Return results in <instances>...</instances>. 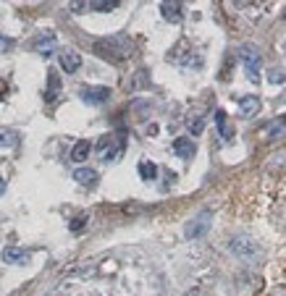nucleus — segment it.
<instances>
[{
    "instance_id": "4be33fe9",
    "label": "nucleus",
    "mask_w": 286,
    "mask_h": 296,
    "mask_svg": "<svg viewBox=\"0 0 286 296\" xmlns=\"http://www.w3.org/2000/svg\"><path fill=\"white\" fill-rule=\"evenodd\" d=\"M189 131L192 134H202L205 131V121H202V118H189Z\"/></svg>"
},
{
    "instance_id": "7ed1b4c3",
    "label": "nucleus",
    "mask_w": 286,
    "mask_h": 296,
    "mask_svg": "<svg viewBox=\"0 0 286 296\" xmlns=\"http://www.w3.org/2000/svg\"><path fill=\"white\" fill-rule=\"evenodd\" d=\"M228 249L234 252V257H239V260H247V262H257L263 257V249L257 241H252V238L247 236H236L228 241Z\"/></svg>"
},
{
    "instance_id": "423d86ee",
    "label": "nucleus",
    "mask_w": 286,
    "mask_h": 296,
    "mask_svg": "<svg viewBox=\"0 0 286 296\" xmlns=\"http://www.w3.org/2000/svg\"><path fill=\"white\" fill-rule=\"evenodd\" d=\"M79 97L84 100L87 105H103L110 100V89L108 87H81Z\"/></svg>"
},
{
    "instance_id": "aec40b11",
    "label": "nucleus",
    "mask_w": 286,
    "mask_h": 296,
    "mask_svg": "<svg viewBox=\"0 0 286 296\" xmlns=\"http://www.w3.org/2000/svg\"><path fill=\"white\" fill-rule=\"evenodd\" d=\"M18 136L13 131H0V147H16Z\"/></svg>"
},
{
    "instance_id": "9b49d317",
    "label": "nucleus",
    "mask_w": 286,
    "mask_h": 296,
    "mask_svg": "<svg viewBox=\"0 0 286 296\" xmlns=\"http://www.w3.org/2000/svg\"><path fill=\"white\" fill-rule=\"evenodd\" d=\"M3 260L8 265H24L26 260H29V252H26V249H18V246H5L3 249Z\"/></svg>"
},
{
    "instance_id": "412c9836",
    "label": "nucleus",
    "mask_w": 286,
    "mask_h": 296,
    "mask_svg": "<svg viewBox=\"0 0 286 296\" xmlns=\"http://www.w3.org/2000/svg\"><path fill=\"white\" fill-rule=\"evenodd\" d=\"M268 81H271V84H286V71L273 68V71L268 73Z\"/></svg>"
},
{
    "instance_id": "1a4fd4ad",
    "label": "nucleus",
    "mask_w": 286,
    "mask_h": 296,
    "mask_svg": "<svg viewBox=\"0 0 286 296\" xmlns=\"http://www.w3.org/2000/svg\"><path fill=\"white\" fill-rule=\"evenodd\" d=\"M260 134H265V139H281V136H286V113L273 118L271 123H265V128Z\"/></svg>"
},
{
    "instance_id": "2eb2a0df",
    "label": "nucleus",
    "mask_w": 286,
    "mask_h": 296,
    "mask_svg": "<svg viewBox=\"0 0 286 296\" xmlns=\"http://www.w3.org/2000/svg\"><path fill=\"white\" fill-rule=\"evenodd\" d=\"M58 95H61V76H58V71H50V73H48V89H45V100H48V103H53Z\"/></svg>"
},
{
    "instance_id": "9d476101",
    "label": "nucleus",
    "mask_w": 286,
    "mask_h": 296,
    "mask_svg": "<svg viewBox=\"0 0 286 296\" xmlns=\"http://www.w3.org/2000/svg\"><path fill=\"white\" fill-rule=\"evenodd\" d=\"M61 68L66 73H76L81 68V55L76 50H63L61 53Z\"/></svg>"
},
{
    "instance_id": "f3484780",
    "label": "nucleus",
    "mask_w": 286,
    "mask_h": 296,
    "mask_svg": "<svg viewBox=\"0 0 286 296\" xmlns=\"http://www.w3.org/2000/svg\"><path fill=\"white\" fill-rule=\"evenodd\" d=\"M215 123H218V131L223 134V142H231V126H228V118L223 110H215Z\"/></svg>"
},
{
    "instance_id": "a878e982",
    "label": "nucleus",
    "mask_w": 286,
    "mask_h": 296,
    "mask_svg": "<svg viewBox=\"0 0 286 296\" xmlns=\"http://www.w3.org/2000/svg\"><path fill=\"white\" fill-rule=\"evenodd\" d=\"M3 92H5V84H3V81H0V95H3Z\"/></svg>"
},
{
    "instance_id": "39448f33",
    "label": "nucleus",
    "mask_w": 286,
    "mask_h": 296,
    "mask_svg": "<svg viewBox=\"0 0 286 296\" xmlns=\"http://www.w3.org/2000/svg\"><path fill=\"white\" fill-rule=\"evenodd\" d=\"M210 223H213V218H210V212H200L197 218H192L187 228H184V236L187 238H200V236H205L208 234V228Z\"/></svg>"
},
{
    "instance_id": "5701e85b",
    "label": "nucleus",
    "mask_w": 286,
    "mask_h": 296,
    "mask_svg": "<svg viewBox=\"0 0 286 296\" xmlns=\"http://www.w3.org/2000/svg\"><path fill=\"white\" fill-rule=\"evenodd\" d=\"M84 226H87V215H76V220H71V226H69V228L73 231V234H79V231L84 228Z\"/></svg>"
},
{
    "instance_id": "b1692460",
    "label": "nucleus",
    "mask_w": 286,
    "mask_h": 296,
    "mask_svg": "<svg viewBox=\"0 0 286 296\" xmlns=\"http://www.w3.org/2000/svg\"><path fill=\"white\" fill-rule=\"evenodd\" d=\"M13 40H11V37H5L3 32H0V53H8V50H13Z\"/></svg>"
},
{
    "instance_id": "20e7f679",
    "label": "nucleus",
    "mask_w": 286,
    "mask_h": 296,
    "mask_svg": "<svg viewBox=\"0 0 286 296\" xmlns=\"http://www.w3.org/2000/svg\"><path fill=\"white\" fill-rule=\"evenodd\" d=\"M97 150L103 152V160H105V163H113V160H118V157H121V152H124V139L116 142L113 134H105L103 139L97 142Z\"/></svg>"
},
{
    "instance_id": "6e6552de",
    "label": "nucleus",
    "mask_w": 286,
    "mask_h": 296,
    "mask_svg": "<svg viewBox=\"0 0 286 296\" xmlns=\"http://www.w3.org/2000/svg\"><path fill=\"white\" fill-rule=\"evenodd\" d=\"M55 45H58L55 34L53 32H45V34H40V37H34V40H32V50H37L40 55H50L55 50Z\"/></svg>"
},
{
    "instance_id": "f03ea898",
    "label": "nucleus",
    "mask_w": 286,
    "mask_h": 296,
    "mask_svg": "<svg viewBox=\"0 0 286 296\" xmlns=\"http://www.w3.org/2000/svg\"><path fill=\"white\" fill-rule=\"evenodd\" d=\"M97 55H103L108 60H121L129 55V40L126 37H110V40H100L95 42Z\"/></svg>"
},
{
    "instance_id": "c85d7f7f",
    "label": "nucleus",
    "mask_w": 286,
    "mask_h": 296,
    "mask_svg": "<svg viewBox=\"0 0 286 296\" xmlns=\"http://www.w3.org/2000/svg\"><path fill=\"white\" fill-rule=\"evenodd\" d=\"M284 16H286V11H284Z\"/></svg>"
},
{
    "instance_id": "4468645a",
    "label": "nucleus",
    "mask_w": 286,
    "mask_h": 296,
    "mask_svg": "<svg viewBox=\"0 0 286 296\" xmlns=\"http://www.w3.org/2000/svg\"><path fill=\"white\" fill-rule=\"evenodd\" d=\"M92 152V142L89 139H79L76 144H73V150H71V160L73 163H84L87 157Z\"/></svg>"
},
{
    "instance_id": "cd10ccee",
    "label": "nucleus",
    "mask_w": 286,
    "mask_h": 296,
    "mask_svg": "<svg viewBox=\"0 0 286 296\" xmlns=\"http://www.w3.org/2000/svg\"><path fill=\"white\" fill-rule=\"evenodd\" d=\"M284 50H286V45H284Z\"/></svg>"
},
{
    "instance_id": "ddd939ff",
    "label": "nucleus",
    "mask_w": 286,
    "mask_h": 296,
    "mask_svg": "<svg viewBox=\"0 0 286 296\" xmlns=\"http://www.w3.org/2000/svg\"><path fill=\"white\" fill-rule=\"evenodd\" d=\"M160 13H163L165 21H173V24H179L181 16H184L181 3H160Z\"/></svg>"
},
{
    "instance_id": "6ab92c4d",
    "label": "nucleus",
    "mask_w": 286,
    "mask_h": 296,
    "mask_svg": "<svg viewBox=\"0 0 286 296\" xmlns=\"http://www.w3.org/2000/svg\"><path fill=\"white\" fill-rule=\"evenodd\" d=\"M113 8H118V3H113V0H92V3H87V11H113Z\"/></svg>"
},
{
    "instance_id": "f8f14e48",
    "label": "nucleus",
    "mask_w": 286,
    "mask_h": 296,
    "mask_svg": "<svg viewBox=\"0 0 286 296\" xmlns=\"http://www.w3.org/2000/svg\"><path fill=\"white\" fill-rule=\"evenodd\" d=\"M173 152H176L179 157H184V160H189V157L197 152V147H195V142H192L189 136H179V139L173 142Z\"/></svg>"
},
{
    "instance_id": "a211bd4d",
    "label": "nucleus",
    "mask_w": 286,
    "mask_h": 296,
    "mask_svg": "<svg viewBox=\"0 0 286 296\" xmlns=\"http://www.w3.org/2000/svg\"><path fill=\"white\" fill-rule=\"evenodd\" d=\"M140 176L144 181H155V178H158V165L150 163V160H142L140 163Z\"/></svg>"
},
{
    "instance_id": "393cba45",
    "label": "nucleus",
    "mask_w": 286,
    "mask_h": 296,
    "mask_svg": "<svg viewBox=\"0 0 286 296\" xmlns=\"http://www.w3.org/2000/svg\"><path fill=\"white\" fill-rule=\"evenodd\" d=\"M3 194H5V181L0 178V197H3Z\"/></svg>"
},
{
    "instance_id": "0eeeda50",
    "label": "nucleus",
    "mask_w": 286,
    "mask_h": 296,
    "mask_svg": "<svg viewBox=\"0 0 286 296\" xmlns=\"http://www.w3.org/2000/svg\"><path fill=\"white\" fill-rule=\"evenodd\" d=\"M260 108H263V100L257 97V95H247V97L239 100V116L247 118V121L260 113Z\"/></svg>"
},
{
    "instance_id": "dca6fc26",
    "label": "nucleus",
    "mask_w": 286,
    "mask_h": 296,
    "mask_svg": "<svg viewBox=\"0 0 286 296\" xmlns=\"http://www.w3.org/2000/svg\"><path fill=\"white\" fill-rule=\"evenodd\" d=\"M73 181L81 183V186H92L97 181V173L92 168H79V171H73Z\"/></svg>"
},
{
    "instance_id": "bb28decb",
    "label": "nucleus",
    "mask_w": 286,
    "mask_h": 296,
    "mask_svg": "<svg viewBox=\"0 0 286 296\" xmlns=\"http://www.w3.org/2000/svg\"><path fill=\"white\" fill-rule=\"evenodd\" d=\"M189 296H195V294H189ZM202 296H205V294H202Z\"/></svg>"
},
{
    "instance_id": "f257e3e1",
    "label": "nucleus",
    "mask_w": 286,
    "mask_h": 296,
    "mask_svg": "<svg viewBox=\"0 0 286 296\" xmlns=\"http://www.w3.org/2000/svg\"><path fill=\"white\" fill-rule=\"evenodd\" d=\"M239 58H242V66H244V71H247V79L252 81V84H257L260 81V71H263V55H260V50L255 48V45H242L239 48Z\"/></svg>"
}]
</instances>
